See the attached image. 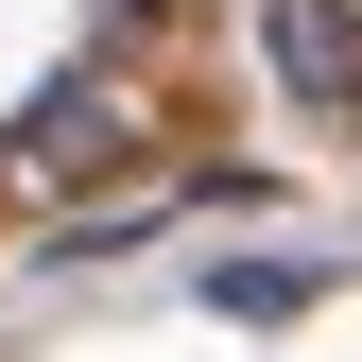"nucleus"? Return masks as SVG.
<instances>
[{"instance_id": "obj_1", "label": "nucleus", "mask_w": 362, "mask_h": 362, "mask_svg": "<svg viewBox=\"0 0 362 362\" xmlns=\"http://www.w3.org/2000/svg\"><path fill=\"white\" fill-rule=\"evenodd\" d=\"M259 52H276V86L310 121H362V35H345V0H259Z\"/></svg>"}, {"instance_id": "obj_2", "label": "nucleus", "mask_w": 362, "mask_h": 362, "mask_svg": "<svg viewBox=\"0 0 362 362\" xmlns=\"http://www.w3.org/2000/svg\"><path fill=\"white\" fill-rule=\"evenodd\" d=\"M86 156H121V104L104 86H52V104L18 121V173H86Z\"/></svg>"}]
</instances>
